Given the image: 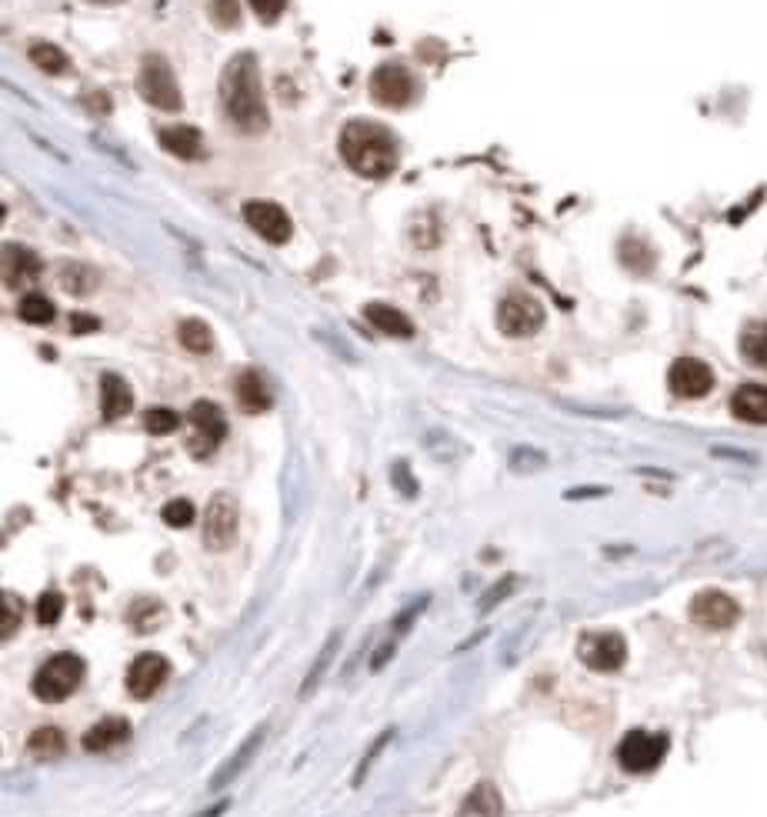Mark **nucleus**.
Returning <instances> with one entry per match:
<instances>
[{"label": "nucleus", "instance_id": "25", "mask_svg": "<svg viewBox=\"0 0 767 817\" xmlns=\"http://www.w3.org/2000/svg\"><path fill=\"white\" fill-rule=\"evenodd\" d=\"M64 747L67 741L57 727H41V731H34L31 741H27V751H31V757H37V761H54V757L64 754Z\"/></svg>", "mask_w": 767, "mask_h": 817}, {"label": "nucleus", "instance_id": "33", "mask_svg": "<svg viewBox=\"0 0 767 817\" xmlns=\"http://www.w3.org/2000/svg\"><path fill=\"white\" fill-rule=\"evenodd\" d=\"M144 427L151 434H174L177 427H181V417H177L171 407H151V411L144 414Z\"/></svg>", "mask_w": 767, "mask_h": 817}, {"label": "nucleus", "instance_id": "28", "mask_svg": "<svg viewBox=\"0 0 767 817\" xmlns=\"http://www.w3.org/2000/svg\"><path fill=\"white\" fill-rule=\"evenodd\" d=\"M337 647H341V634H331L327 637V644H324V651L317 654V661H314V667L311 671H307V677H304V687H301V694L307 697V694H314V687L321 684V674L327 671V667H331V661H334V654H337Z\"/></svg>", "mask_w": 767, "mask_h": 817}, {"label": "nucleus", "instance_id": "21", "mask_svg": "<svg viewBox=\"0 0 767 817\" xmlns=\"http://www.w3.org/2000/svg\"><path fill=\"white\" fill-rule=\"evenodd\" d=\"M364 317H367V324L377 327V331L387 337H411L414 334V324L407 321V314L397 311V307H391V304H367Z\"/></svg>", "mask_w": 767, "mask_h": 817}, {"label": "nucleus", "instance_id": "22", "mask_svg": "<svg viewBox=\"0 0 767 817\" xmlns=\"http://www.w3.org/2000/svg\"><path fill=\"white\" fill-rule=\"evenodd\" d=\"M161 147L181 157V161H194V157H201V134L187 124L167 127V131H161Z\"/></svg>", "mask_w": 767, "mask_h": 817}, {"label": "nucleus", "instance_id": "3", "mask_svg": "<svg viewBox=\"0 0 767 817\" xmlns=\"http://www.w3.org/2000/svg\"><path fill=\"white\" fill-rule=\"evenodd\" d=\"M87 674L84 667V657L77 654H57L51 661L41 664V671L34 674V694L41 697L47 704H57V701H67L77 687H81Z\"/></svg>", "mask_w": 767, "mask_h": 817}, {"label": "nucleus", "instance_id": "20", "mask_svg": "<svg viewBox=\"0 0 767 817\" xmlns=\"http://www.w3.org/2000/svg\"><path fill=\"white\" fill-rule=\"evenodd\" d=\"M131 407H134V394H131V387H127L124 377L104 374L101 377V411H104L107 421H117V417L131 414Z\"/></svg>", "mask_w": 767, "mask_h": 817}, {"label": "nucleus", "instance_id": "5", "mask_svg": "<svg viewBox=\"0 0 767 817\" xmlns=\"http://www.w3.org/2000/svg\"><path fill=\"white\" fill-rule=\"evenodd\" d=\"M667 747H671L667 734L627 731L624 741L617 744V764H621L627 774H647L667 757Z\"/></svg>", "mask_w": 767, "mask_h": 817}, {"label": "nucleus", "instance_id": "18", "mask_svg": "<svg viewBox=\"0 0 767 817\" xmlns=\"http://www.w3.org/2000/svg\"><path fill=\"white\" fill-rule=\"evenodd\" d=\"M731 414L744 424H767V387L744 384L731 397Z\"/></svg>", "mask_w": 767, "mask_h": 817}, {"label": "nucleus", "instance_id": "26", "mask_svg": "<svg viewBox=\"0 0 767 817\" xmlns=\"http://www.w3.org/2000/svg\"><path fill=\"white\" fill-rule=\"evenodd\" d=\"M501 811L504 804L494 784H477L464 804V814H474V817H501Z\"/></svg>", "mask_w": 767, "mask_h": 817}, {"label": "nucleus", "instance_id": "8", "mask_svg": "<svg viewBox=\"0 0 767 817\" xmlns=\"http://www.w3.org/2000/svg\"><path fill=\"white\" fill-rule=\"evenodd\" d=\"M237 524H241V511L231 494H214L204 514V544L211 551H227L237 537Z\"/></svg>", "mask_w": 767, "mask_h": 817}, {"label": "nucleus", "instance_id": "6", "mask_svg": "<svg viewBox=\"0 0 767 817\" xmlns=\"http://www.w3.org/2000/svg\"><path fill=\"white\" fill-rule=\"evenodd\" d=\"M577 657H581L584 667L601 674L621 671L627 661V641L617 631H587L581 641H577Z\"/></svg>", "mask_w": 767, "mask_h": 817}, {"label": "nucleus", "instance_id": "10", "mask_svg": "<svg viewBox=\"0 0 767 817\" xmlns=\"http://www.w3.org/2000/svg\"><path fill=\"white\" fill-rule=\"evenodd\" d=\"M667 384H671V391L677 397H684V401H697V397L711 394L714 371L704 361H697V357H677L671 371H667Z\"/></svg>", "mask_w": 767, "mask_h": 817}, {"label": "nucleus", "instance_id": "30", "mask_svg": "<svg viewBox=\"0 0 767 817\" xmlns=\"http://www.w3.org/2000/svg\"><path fill=\"white\" fill-rule=\"evenodd\" d=\"M24 621V604H21V597L7 591L4 594V607H0V637H14L17 634V627H21Z\"/></svg>", "mask_w": 767, "mask_h": 817}, {"label": "nucleus", "instance_id": "14", "mask_svg": "<svg viewBox=\"0 0 767 817\" xmlns=\"http://www.w3.org/2000/svg\"><path fill=\"white\" fill-rule=\"evenodd\" d=\"M371 94L384 107H404L414 97V81L401 64H381L371 77Z\"/></svg>", "mask_w": 767, "mask_h": 817}, {"label": "nucleus", "instance_id": "39", "mask_svg": "<svg viewBox=\"0 0 767 817\" xmlns=\"http://www.w3.org/2000/svg\"><path fill=\"white\" fill-rule=\"evenodd\" d=\"M544 464V454L541 451H531V447H517L511 454V467L514 471H534V467Z\"/></svg>", "mask_w": 767, "mask_h": 817}, {"label": "nucleus", "instance_id": "4", "mask_svg": "<svg viewBox=\"0 0 767 817\" xmlns=\"http://www.w3.org/2000/svg\"><path fill=\"white\" fill-rule=\"evenodd\" d=\"M137 94H141L151 107H157V111H181L184 107L177 77L161 54H147L141 61V71H137Z\"/></svg>", "mask_w": 767, "mask_h": 817}, {"label": "nucleus", "instance_id": "2", "mask_svg": "<svg viewBox=\"0 0 767 817\" xmlns=\"http://www.w3.org/2000/svg\"><path fill=\"white\" fill-rule=\"evenodd\" d=\"M341 157L347 161L351 171H357L361 177H387L397 167V141L387 127L374 124V121H351L344 124L341 131Z\"/></svg>", "mask_w": 767, "mask_h": 817}, {"label": "nucleus", "instance_id": "27", "mask_svg": "<svg viewBox=\"0 0 767 817\" xmlns=\"http://www.w3.org/2000/svg\"><path fill=\"white\" fill-rule=\"evenodd\" d=\"M17 314H21V321H27V324L44 327L57 317V307L51 297H44V294H24L21 304H17Z\"/></svg>", "mask_w": 767, "mask_h": 817}, {"label": "nucleus", "instance_id": "42", "mask_svg": "<svg viewBox=\"0 0 767 817\" xmlns=\"http://www.w3.org/2000/svg\"><path fill=\"white\" fill-rule=\"evenodd\" d=\"M227 807H231V801H217L214 807H207V811H201L197 817H221V814L227 811Z\"/></svg>", "mask_w": 767, "mask_h": 817}, {"label": "nucleus", "instance_id": "17", "mask_svg": "<svg viewBox=\"0 0 767 817\" xmlns=\"http://www.w3.org/2000/svg\"><path fill=\"white\" fill-rule=\"evenodd\" d=\"M237 404H241V411L247 414H264L267 407L274 404L271 384H267V377L261 371H244L237 377Z\"/></svg>", "mask_w": 767, "mask_h": 817}, {"label": "nucleus", "instance_id": "31", "mask_svg": "<svg viewBox=\"0 0 767 817\" xmlns=\"http://www.w3.org/2000/svg\"><path fill=\"white\" fill-rule=\"evenodd\" d=\"M61 614H64V597L57 594V591H44L41 597H37V604H34V617H37V624L51 627V624L61 621Z\"/></svg>", "mask_w": 767, "mask_h": 817}, {"label": "nucleus", "instance_id": "35", "mask_svg": "<svg viewBox=\"0 0 767 817\" xmlns=\"http://www.w3.org/2000/svg\"><path fill=\"white\" fill-rule=\"evenodd\" d=\"M211 17L217 21V27H237V21H241V4H237V0H214Z\"/></svg>", "mask_w": 767, "mask_h": 817}, {"label": "nucleus", "instance_id": "11", "mask_svg": "<svg viewBox=\"0 0 767 817\" xmlns=\"http://www.w3.org/2000/svg\"><path fill=\"white\" fill-rule=\"evenodd\" d=\"M191 427H194V441H191V451L197 457H207L214 451L217 444L224 441L227 434V421H224V411L217 407L214 401H197L191 407Z\"/></svg>", "mask_w": 767, "mask_h": 817}, {"label": "nucleus", "instance_id": "43", "mask_svg": "<svg viewBox=\"0 0 767 817\" xmlns=\"http://www.w3.org/2000/svg\"><path fill=\"white\" fill-rule=\"evenodd\" d=\"M94 4H117V0H94Z\"/></svg>", "mask_w": 767, "mask_h": 817}, {"label": "nucleus", "instance_id": "9", "mask_svg": "<svg viewBox=\"0 0 767 817\" xmlns=\"http://www.w3.org/2000/svg\"><path fill=\"white\" fill-rule=\"evenodd\" d=\"M737 617H741V607L724 591H701L691 601V621L707 631H727L737 624Z\"/></svg>", "mask_w": 767, "mask_h": 817}, {"label": "nucleus", "instance_id": "38", "mask_svg": "<svg viewBox=\"0 0 767 817\" xmlns=\"http://www.w3.org/2000/svg\"><path fill=\"white\" fill-rule=\"evenodd\" d=\"M247 4H251V11L261 17L264 24H271V21H277V17L284 14L287 0H247Z\"/></svg>", "mask_w": 767, "mask_h": 817}, {"label": "nucleus", "instance_id": "15", "mask_svg": "<svg viewBox=\"0 0 767 817\" xmlns=\"http://www.w3.org/2000/svg\"><path fill=\"white\" fill-rule=\"evenodd\" d=\"M41 277V257L31 254L21 244H7L4 247V281L7 287L21 291V287L34 284Z\"/></svg>", "mask_w": 767, "mask_h": 817}, {"label": "nucleus", "instance_id": "24", "mask_svg": "<svg viewBox=\"0 0 767 817\" xmlns=\"http://www.w3.org/2000/svg\"><path fill=\"white\" fill-rule=\"evenodd\" d=\"M741 354L747 364L764 367L767 371V321H757L751 327H744L741 334Z\"/></svg>", "mask_w": 767, "mask_h": 817}, {"label": "nucleus", "instance_id": "29", "mask_svg": "<svg viewBox=\"0 0 767 817\" xmlns=\"http://www.w3.org/2000/svg\"><path fill=\"white\" fill-rule=\"evenodd\" d=\"M31 61L41 67L44 74H64L67 71V54L57 44H44V41L31 44Z\"/></svg>", "mask_w": 767, "mask_h": 817}, {"label": "nucleus", "instance_id": "1", "mask_svg": "<svg viewBox=\"0 0 767 817\" xmlns=\"http://www.w3.org/2000/svg\"><path fill=\"white\" fill-rule=\"evenodd\" d=\"M221 104L231 124L244 134H261L267 131L271 117L264 107V91H261V71H257L254 54H234L227 61L221 74Z\"/></svg>", "mask_w": 767, "mask_h": 817}, {"label": "nucleus", "instance_id": "23", "mask_svg": "<svg viewBox=\"0 0 767 817\" xmlns=\"http://www.w3.org/2000/svg\"><path fill=\"white\" fill-rule=\"evenodd\" d=\"M177 337H181V347L191 354H211L214 351V331L207 327L204 321H197V317H187L177 327Z\"/></svg>", "mask_w": 767, "mask_h": 817}, {"label": "nucleus", "instance_id": "13", "mask_svg": "<svg viewBox=\"0 0 767 817\" xmlns=\"http://www.w3.org/2000/svg\"><path fill=\"white\" fill-rule=\"evenodd\" d=\"M244 221L251 224L254 234H261L264 241H271V244L291 241V234H294L291 217L284 214V207H277L271 201H247L244 204Z\"/></svg>", "mask_w": 767, "mask_h": 817}, {"label": "nucleus", "instance_id": "36", "mask_svg": "<svg viewBox=\"0 0 767 817\" xmlns=\"http://www.w3.org/2000/svg\"><path fill=\"white\" fill-rule=\"evenodd\" d=\"M391 737H394V731H384L381 737H377V741L367 747V754L361 757V764H357V774H354V784H364V777H367V771H371V764H374V757L384 751L387 744H391Z\"/></svg>", "mask_w": 767, "mask_h": 817}, {"label": "nucleus", "instance_id": "19", "mask_svg": "<svg viewBox=\"0 0 767 817\" xmlns=\"http://www.w3.org/2000/svg\"><path fill=\"white\" fill-rule=\"evenodd\" d=\"M127 737H131V724H127L124 717H104V721H97L91 731L84 734V751L91 754L111 751V747L124 744Z\"/></svg>", "mask_w": 767, "mask_h": 817}, {"label": "nucleus", "instance_id": "37", "mask_svg": "<svg viewBox=\"0 0 767 817\" xmlns=\"http://www.w3.org/2000/svg\"><path fill=\"white\" fill-rule=\"evenodd\" d=\"M514 587H517V577H514V574H511V577H501V581H497V584L491 587V591H487V594L481 597V611H491V607H497L507 594L514 591Z\"/></svg>", "mask_w": 767, "mask_h": 817}, {"label": "nucleus", "instance_id": "16", "mask_svg": "<svg viewBox=\"0 0 767 817\" xmlns=\"http://www.w3.org/2000/svg\"><path fill=\"white\" fill-rule=\"evenodd\" d=\"M264 734H267V727L261 724V727H257V731H254L251 737H247V741H244L241 747H237V751H234L231 757H227V761L221 764V771H217V774L211 777V791H224V787L231 784L234 777L241 774L247 764H251V757H254L257 751H261Z\"/></svg>", "mask_w": 767, "mask_h": 817}, {"label": "nucleus", "instance_id": "34", "mask_svg": "<svg viewBox=\"0 0 767 817\" xmlns=\"http://www.w3.org/2000/svg\"><path fill=\"white\" fill-rule=\"evenodd\" d=\"M194 517H197L194 504L184 501V497H177V501H171V504L164 507V521L171 524V527H177V531H181V527H191Z\"/></svg>", "mask_w": 767, "mask_h": 817}, {"label": "nucleus", "instance_id": "40", "mask_svg": "<svg viewBox=\"0 0 767 817\" xmlns=\"http://www.w3.org/2000/svg\"><path fill=\"white\" fill-rule=\"evenodd\" d=\"M394 487H397V491H404L407 497L417 494V484L411 481V471H407L404 464H394Z\"/></svg>", "mask_w": 767, "mask_h": 817}, {"label": "nucleus", "instance_id": "12", "mask_svg": "<svg viewBox=\"0 0 767 817\" xmlns=\"http://www.w3.org/2000/svg\"><path fill=\"white\" fill-rule=\"evenodd\" d=\"M167 677H171L167 657L157 651H147L137 657V661L131 664V671H127V691H131V697H137V701H147V697H154L157 691H161Z\"/></svg>", "mask_w": 767, "mask_h": 817}, {"label": "nucleus", "instance_id": "7", "mask_svg": "<svg viewBox=\"0 0 767 817\" xmlns=\"http://www.w3.org/2000/svg\"><path fill=\"white\" fill-rule=\"evenodd\" d=\"M497 327L507 337H531L544 327V307L537 297L514 291L507 294L501 307H497Z\"/></svg>", "mask_w": 767, "mask_h": 817}, {"label": "nucleus", "instance_id": "41", "mask_svg": "<svg viewBox=\"0 0 767 817\" xmlns=\"http://www.w3.org/2000/svg\"><path fill=\"white\" fill-rule=\"evenodd\" d=\"M71 327H74V334H81V331H97V317H87V314H74L71 317Z\"/></svg>", "mask_w": 767, "mask_h": 817}, {"label": "nucleus", "instance_id": "32", "mask_svg": "<svg viewBox=\"0 0 767 817\" xmlns=\"http://www.w3.org/2000/svg\"><path fill=\"white\" fill-rule=\"evenodd\" d=\"M61 284H64L74 297H81V294H87V291H91V287L97 284V274H94V271H87V267H81V264H67V267H64V274H61Z\"/></svg>", "mask_w": 767, "mask_h": 817}]
</instances>
